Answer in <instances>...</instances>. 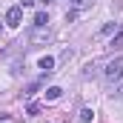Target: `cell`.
Here are the masks:
<instances>
[{
    "label": "cell",
    "mask_w": 123,
    "mask_h": 123,
    "mask_svg": "<svg viewBox=\"0 0 123 123\" xmlns=\"http://www.w3.org/2000/svg\"><path fill=\"white\" fill-rule=\"evenodd\" d=\"M52 40V31H49V26H37V29L29 34V43L31 46H40V43H49Z\"/></svg>",
    "instance_id": "obj_2"
},
{
    "label": "cell",
    "mask_w": 123,
    "mask_h": 123,
    "mask_svg": "<svg viewBox=\"0 0 123 123\" xmlns=\"http://www.w3.org/2000/svg\"><path fill=\"white\" fill-rule=\"evenodd\" d=\"M23 23V6H12L6 12V26H20Z\"/></svg>",
    "instance_id": "obj_3"
},
{
    "label": "cell",
    "mask_w": 123,
    "mask_h": 123,
    "mask_svg": "<svg viewBox=\"0 0 123 123\" xmlns=\"http://www.w3.org/2000/svg\"><path fill=\"white\" fill-rule=\"evenodd\" d=\"M112 31H117V23H106V26L100 29V37H106V34H112Z\"/></svg>",
    "instance_id": "obj_7"
},
{
    "label": "cell",
    "mask_w": 123,
    "mask_h": 123,
    "mask_svg": "<svg viewBox=\"0 0 123 123\" xmlns=\"http://www.w3.org/2000/svg\"><path fill=\"white\" fill-rule=\"evenodd\" d=\"M34 26H49V14L46 12H37L34 14Z\"/></svg>",
    "instance_id": "obj_5"
},
{
    "label": "cell",
    "mask_w": 123,
    "mask_h": 123,
    "mask_svg": "<svg viewBox=\"0 0 123 123\" xmlns=\"http://www.w3.org/2000/svg\"><path fill=\"white\" fill-rule=\"evenodd\" d=\"M40 69H46V72H52V66H55V57H40V63H37Z\"/></svg>",
    "instance_id": "obj_6"
},
{
    "label": "cell",
    "mask_w": 123,
    "mask_h": 123,
    "mask_svg": "<svg viewBox=\"0 0 123 123\" xmlns=\"http://www.w3.org/2000/svg\"><path fill=\"white\" fill-rule=\"evenodd\" d=\"M20 6H23V9H29V6H34V0H20Z\"/></svg>",
    "instance_id": "obj_10"
},
{
    "label": "cell",
    "mask_w": 123,
    "mask_h": 123,
    "mask_svg": "<svg viewBox=\"0 0 123 123\" xmlns=\"http://www.w3.org/2000/svg\"><path fill=\"white\" fill-rule=\"evenodd\" d=\"M46 3H52V0H46Z\"/></svg>",
    "instance_id": "obj_12"
},
{
    "label": "cell",
    "mask_w": 123,
    "mask_h": 123,
    "mask_svg": "<svg viewBox=\"0 0 123 123\" xmlns=\"http://www.w3.org/2000/svg\"><path fill=\"white\" fill-rule=\"evenodd\" d=\"M92 74H97V66H86L83 69V77H92Z\"/></svg>",
    "instance_id": "obj_9"
},
{
    "label": "cell",
    "mask_w": 123,
    "mask_h": 123,
    "mask_svg": "<svg viewBox=\"0 0 123 123\" xmlns=\"http://www.w3.org/2000/svg\"><path fill=\"white\" fill-rule=\"evenodd\" d=\"M60 94H63L60 86H49V89H46V100H57Z\"/></svg>",
    "instance_id": "obj_4"
},
{
    "label": "cell",
    "mask_w": 123,
    "mask_h": 123,
    "mask_svg": "<svg viewBox=\"0 0 123 123\" xmlns=\"http://www.w3.org/2000/svg\"><path fill=\"white\" fill-rule=\"evenodd\" d=\"M117 97H123V86H120V92H117Z\"/></svg>",
    "instance_id": "obj_11"
},
{
    "label": "cell",
    "mask_w": 123,
    "mask_h": 123,
    "mask_svg": "<svg viewBox=\"0 0 123 123\" xmlns=\"http://www.w3.org/2000/svg\"><path fill=\"white\" fill-rule=\"evenodd\" d=\"M92 117H94V112H92V109H83V112H80V120H83V123H89Z\"/></svg>",
    "instance_id": "obj_8"
},
{
    "label": "cell",
    "mask_w": 123,
    "mask_h": 123,
    "mask_svg": "<svg viewBox=\"0 0 123 123\" xmlns=\"http://www.w3.org/2000/svg\"><path fill=\"white\" fill-rule=\"evenodd\" d=\"M103 77H106V83L123 80V60H120V57H115V60H109L106 66H103Z\"/></svg>",
    "instance_id": "obj_1"
}]
</instances>
